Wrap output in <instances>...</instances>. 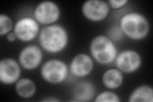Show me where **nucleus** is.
I'll return each mask as SVG.
<instances>
[{"mask_svg":"<svg viewBox=\"0 0 153 102\" xmlns=\"http://www.w3.org/2000/svg\"><path fill=\"white\" fill-rule=\"evenodd\" d=\"M38 40L43 50L49 54H58L68 45L69 35L65 27L54 24L41 29Z\"/></svg>","mask_w":153,"mask_h":102,"instance_id":"nucleus-1","label":"nucleus"},{"mask_svg":"<svg viewBox=\"0 0 153 102\" xmlns=\"http://www.w3.org/2000/svg\"><path fill=\"white\" fill-rule=\"evenodd\" d=\"M119 27L124 36L133 40L144 39L150 31V24L147 18L137 12H128L121 17Z\"/></svg>","mask_w":153,"mask_h":102,"instance_id":"nucleus-2","label":"nucleus"},{"mask_svg":"<svg viewBox=\"0 0 153 102\" xmlns=\"http://www.w3.org/2000/svg\"><path fill=\"white\" fill-rule=\"evenodd\" d=\"M90 56L100 65H108L116 60L118 50L116 43L106 35L94 37L89 45Z\"/></svg>","mask_w":153,"mask_h":102,"instance_id":"nucleus-3","label":"nucleus"},{"mask_svg":"<svg viewBox=\"0 0 153 102\" xmlns=\"http://www.w3.org/2000/svg\"><path fill=\"white\" fill-rule=\"evenodd\" d=\"M69 66L63 60L51 59L45 61L40 68L42 78L51 84H59L68 77Z\"/></svg>","mask_w":153,"mask_h":102,"instance_id":"nucleus-4","label":"nucleus"},{"mask_svg":"<svg viewBox=\"0 0 153 102\" xmlns=\"http://www.w3.org/2000/svg\"><path fill=\"white\" fill-rule=\"evenodd\" d=\"M33 16L40 24L45 26L55 24L61 16V9L58 4L52 1H43L36 6Z\"/></svg>","mask_w":153,"mask_h":102,"instance_id":"nucleus-5","label":"nucleus"},{"mask_svg":"<svg viewBox=\"0 0 153 102\" xmlns=\"http://www.w3.org/2000/svg\"><path fill=\"white\" fill-rule=\"evenodd\" d=\"M13 31L15 33L17 40L23 42H31L39 35L40 24L35 18L23 17L18 19L14 24Z\"/></svg>","mask_w":153,"mask_h":102,"instance_id":"nucleus-6","label":"nucleus"},{"mask_svg":"<svg viewBox=\"0 0 153 102\" xmlns=\"http://www.w3.org/2000/svg\"><path fill=\"white\" fill-rule=\"evenodd\" d=\"M82 13L88 21L99 22L108 16L111 7L107 1L103 0H88L82 5Z\"/></svg>","mask_w":153,"mask_h":102,"instance_id":"nucleus-7","label":"nucleus"},{"mask_svg":"<svg viewBox=\"0 0 153 102\" xmlns=\"http://www.w3.org/2000/svg\"><path fill=\"white\" fill-rule=\"evenodd\" d=\"M115 65L123 74H133L139 70L142 60L139 53L132 49H126L118 52Z\"/></svg>","mask_w":153,"mask_h":102,"instance_id":"nucleus-8","label":"nucleus"},{"mask_svg":"<svg viewBox=\"0 0 153 102\" xmlns=\"http://www.w3.org/2000/svg\"><path fill=\"white\" fill-rule=\"evenodd\" d=\"M42 49L36 45H28L20 51L18 61L22 68L33 70L39 67L43 61Z\"/></svg>","mask_w":153,"mask_h":102,"instance_id":"nucleus-9","label":"nucleus"},{"mask_svg":"<svg viewBox=\"0 0 153 102\" xmlns=\"http://www.w3.org/2000/svg\"><path fill=\"white\" fill-rule=\"evenodd\" d=\"M21 66L13 58H3L0 61V81L4 85L16 84L20 79Z\"/></svg>","mask_w":153,"mask_h":102,"instance_id":"nucleus-10","label":"nucleus"},{"mask_svg":"<svg viewBox=\"0 0 153 102\" xmlns=\"http://www.w3.org/2000/svg\"><path fill=\"white\" fill-rule=\"evenodd\" d=\"M94 68V60L92 57L85 53L75 56L69 66V71L72 75L83 78L91 73Z\"/></svg>","mask_w":153,"mask_h":102,"instance_id":"nucleus-11","label":"nucleus"},{"mask_svg":"<svg viewBox=\"0 0 153 102\" xmlns=\"http://www.w3.org/2000/svg\"><path fill=\"white\" fill-rule=\"evenodd\" d=\"M72 101L79 102L90 101L96 96L94 85L89 81L82 80L79 82L73 89Z\"/></svg>","mask_w":153,"mask_h":102,"instance_id":"nucleus-12","label":"nucleus"},{"mask_svg":"<svg viewBox=\"0 0 153 102\" xmlns=\"http://www.w3.org/2000/svg\"><path fill=\"white\" fill-rule=\"evenodd\" d=\"M103 86L110 90L120 87L124 81L123 73L117 68H111L105 70L102 77Z\"/></svg>","mask_w":153,"mask_h":102,"instance_id":"nucleus-13","label":"nucleus"},{"mask_svg":"<svg viewBox=\"0 0 153 102\" xmlns=\"http://www.w3.org/2000/svg\"><path fill=\"white\" fill-rule=\"evenodd\" d=\"M15 90L17 95L24 99H30L36 92V86L35 82L30 78H21L16 83Z\"/></svg>","mask_w":153,"mask_h":102,"instance_id":"nucleus-14","label":"nucleus"},{"mask_svg":"<svg viewBox=\"0 0 153 102\" xmlns=\"http://www.w3.org/2000/svg\"><path fill=\"white\" fill-rule=\"evenodd\" d=\"M128 101L130 102H152V87L147 84L137 86L131 91Z\"/></svg>","mask_w":153,"mask_h":102,"instance_id":"nucleus-15","label":"nucleus"},{"mask_svg":"<svg viewBox=\"0 0 153 102\" xmlns=\"http://www.w3.org/2000/svg\"><path fill=\"white\" fill-rule=\"evenodd\" d=\"M13 22L12 18L7 14L0 15V35H7L13 30Z\"/></svg>","mask_w":153,"mask_h":102,"instance_id":"nucleus-16","label":"nucleus"},{"mask_svg":"<svg viewBox=\"0 0 153 102\" xmlns=\"http://www.w3.org/2000/svg\"><path fill=\"white\" fill-rule=\"evenodd\" d=\"M95 102H119L121 100L116 93L111 91L101 92L94 97Z\"/></svg>","mask_w":153,"mask_h":102,"instance_id":"nucleus-17","label":"nucleus"},{"mask_svg":"<svg viewBox=\"0 0 153 102\" xmlns=\"http://www.w3.org/2000/svg\"><path fill=\"white\" fill-rule=\"evenodd\" d=\"M124 34L123 33L119 26H114L108 31V37L114 42L121 41L123 37Z\"/></svg>","mask_w":153,"mask_h":102,"instance_id":"nucleus-18","label":"nucleus"},{"mask_svg":"<svg viewBox=\"0 0 153 102\" xmlns=\"http://www.w3.org/2000/svg\"><path fill=\"white\" fill-rule=\"evenodd\" d=\"M109 7L114 9L123 8L128 3V0H108L107 1Z\"/></svg>","mask_w":153,"mask_h":102,"instance_id":"nucleus-19","label":"nucleus"},{"mask_svg":"<svg viewBox=\"0 0 153 102\" xmlns=\"http://www.w3.org/2000/svg\"><path fill=\"white\" fill-rule=\"evenodd\" d=\"M6 36H7V40L10 42H13L16 40H17V38L16 35V34L13 31H11L10 33H9Z\"/></svg>","mask_w":153,"mask_h":102,"instance_id":"nucleus-20","label":"nucleus"},{"mask_svg":"<svg viewBox=\"0 0 153 102\" xmlns=\"http://www.w3.org/2000/svg\"><path fill=\"white\" fill-rule=\"evenodd\" d=\"M42 101H49V102H56L59 101V100L54 98V97H47V98H45L44 99L42 100Z\"/></svg>","mask_w":153,"mask_h":102,"instance_id":"nucleus-21","label":"nucleus"}]
</instances>
